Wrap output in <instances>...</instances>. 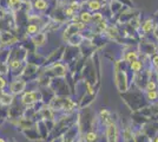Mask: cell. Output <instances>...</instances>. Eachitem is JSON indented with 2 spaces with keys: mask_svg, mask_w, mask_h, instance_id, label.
<instances>
[{
  "mask_svg": "<svg viewBox=\"0 0 158 142\" xmlns=\"http://www.w3.org/2000/svg\"><path fill=\"white\" fill-rule=\"evenodd\" d=\"M45 39H46V37H45L44 33H37L32 38V41H34L37 45H43V44L45 43Z\"/></svg>",
  "mask_w": 158,
  "mask_h": 142,
  "instance_id": "cell-6",
  "label": "cell"
},
{
  "mask_svg": "<svg viewBox=\"0 0 158 142\" xmlns=\"http://www.w3.org/2000/svg\"><path fill=\"white\" fill-rule=\"evenodd\" d=\"M37 101V94L33 93V91H30V93H26L23 97V102L24 103H32V102Z\"/></svg>",
  "mask_w": 158,
  "mask_h": 142,
  "instance_id": "cell-3",
  "label": "cell"
},
{
  "mask_svg": "<svg viewBox=\"0 0 158 142\" xmlns=\"http://www.w3.org/2000/svg\"><path fill=\"white\" fill-rule=\"evenodd\" d=\"M140 68H142V64H140V62H138L137 59L136 61L131 62V69L133 70V71H139L140 70Z\"/></svg>",
  "mask_w": 158,
  "mask_h": 142,
  "instance_id": "cell-10",
  "label": "cell"
},
{
  "mask_svg": "<svg viewBox=\"0 0 158 142\" xmlns=\"http://www.w3.org/2000/svg\"><path fill=\"white\" fill-rule=\"evenodd\" d=\"M86 140L89 142H93L96 140V134H94V133H89V134L86 135Z\"/></svg>",
  "mask_w": 158,
  "mask_h": 142,
  "instance_id": "cell-14",
  "label": "cell"
},
{
  "mask_svg": "<svg viewBox=\"0 0 158 142\" xmlns=\"http://www.w3.org/2000/svg\"><path fill=\"white\" fill-rule=\"evenodd\" d=\"M117 136H118L117 127L113 123H111L107 128V140H109V142H116L117 141Z\"/></svg>",
  "mask_w": 158,
  "mask_h": 142,
  "instance_id": "cell-1",
  "label": "cell"
},
{
  "mask_svg": "<svg viewBox=\"0 0 158 142\" xmlns=\"http://www.w3.org/2000/svg\"><path fill=\"white\" fill-rule=\"evenodd\" d=\"M137 59V54H135V52H129V54H126V61L127 62H133Z\"/></svg>",
  "mask_w": 158,
  "mask_h": 142,
  "instance_id": "cell-11",
  "label": "cell"
},
{
  "mask_svg": "<svg viewBox=\"0 0 158 142\" xmlns=\"http://www.w3.org/2000/svg\"><path fill=\"white\" fill-rule=\"evenodd\" d=\"M80 20L83 21V23H90V21L92 20V14L90 13V12H83V13L80 14Z\"/></svg>",
  "mask_w": 158,
  "mask_h": 142,
  "instance_id": "cell-8",
  "label": "cell"
},
{
  "mask_svg": "<svg viewBox=\"0 0 158 142\" xmlns=\"http://www.w3.org/2000/svg\"><path fill=\"white\" fill-rule=\"evenodd\" d=\"M87 5L91 11H98L103 7V4L99 0H90V1H87Z\"/></svg>",
  "mask_w": 158,
  "mask_h": 142,
  "instance_id": "cell-4",
  "label": "cell"
},
{
  "mask_svg": "<svg viewBox=\"0 0 158 142\" xmlns=\"http://www.w3.org/2000/svg\"><path fill=\"white\" fill-rule=\"evenodd\" d=\"M32 5L38 11H45L47 7H48V2H47L46 0H34Z\"/></svg>",
  "mask_w": 158,
  "mask_h": 142,
  "instance_id": "cell-2",
  "label": "cell"
},
{
  "mask_svg": "<svg viewBox=\"0 0 158 142\" xmlns=\"http://www.w3.org/2000/svg\"><path fill=\"white\" fill-rule=\"evenodd\" d=\"M157 96L158 95L155 90H150V91H149V94H148V97H149L150 100H156V98H157Z\"/></svg>",
  "mask_w": 158,
  "mask_h": 142,
  "instance_id": "cell-13",
  "label": "cell"
},
{
  "mask_svg": "<svg viewBox=\"0 0 158 142\" xmlns=\"http://www.w3.org/2000/svg\"><path fill=\"white\" fill-rule=\"evenodd\" d=\"M5 85H6V81L2 77H0V89H2Z\"/></svg>",
  "mask_w": 158,
  "mask_h": 142,
  "instance_id": "cell-16",
  "label": "cell"
},
{
  "mask_svg": "<svg viewBox=\"0 0 158 142\" xmlns=\"http://www.w3.org/2000/svg\"><path fill=\"white\" fill-rule=\"evenodd\" d=\"M20 64H21V62H20L19 59H14V61H12L11 63H10V67H11V69L15 70L17 68H19Z\"/></svg>",
  "mask_w": 158,
  "mask_h": 142,
  "instance_id": "cell-12",
  "label": "cell"
},
{
  "mask_svg": "<svg viewBox=\"0 0 158 142\" xmlns=\"http://www.w3.org/2000/svg\"><path fill=\"white\" fill-rule=\"evenodd\" d=\"M26 33L30 34V36H35L38 33V26L35 24H30L26 27Z\"/></svg>",
  "mask_w": 158,
  "mask_h": 142,
  "instance_id": "cell-7",
  "label": "cell"
},
{
  "mask_svg": "<svg viewBox=\"0 0 158 142\" xmlns=\"http://www.w3.org/2000/svg\"><path fill=\"white\" fill-rule=\"evenodd\" d=\"M142 28H143V31L144 32H151V30L153 28V23H152V20H146L143 24V26H142Z\"/></svg>",
  "mask_w": 158,
  "mask_h": 142,
  "instance_id": "cell-9",
  "label": "cell"
},
{
  "mask_svg": "<svg viewBox=\"0 0 158 142\" xmlns=\"http://www.w3.org/2000/svg\"><path fill=\"white\" fill-rule=\"evenodd\" d=\"M155 89H156V84L153 82H149L148 83V90L150 91V90H155Z\"/></svg>",
  "mask_w": 158,
  "mask_h": 142,
  "instance_id": "cell-15",
  "label": "cell"
},
{
  "mask_svg": "<svg viewBox=\"0 0 158 142\" xmlns=\"http://www.w3.org/2000/svg\"><path fill=\"white\" fill-rule=\"evenodd\" d=\"M24 88H25V82H14L11 85V89H12L14 94H18L20 91H23Z\"/></svg>",
  "mask_w": 158,
  "mask_h": 142,
  "instance_id": "cell-5",
  "label": "cell"
}]
</instances>
